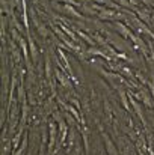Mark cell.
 Masks as SVG:
<instances>
[{
  "label": "cell",
  "instance_id": "cell-2",
  "mask_svg": "<svg viewBox=\"0 0 154 155\" xmlns=\"http://www.w3.org/2000/svg\"><path fill=\"white\" fill-rule=\"evenodd\" d=\"M65 9L68 11V12L71 14V15H74V17H77V18H82V15H80L79 12H76V9L73 8V6H69V5H67V6H65Z\"/></svg>",
  "mask_w": 154,
  "mask_h": 155
},
{
  "label": "cell",
  "instance_id": "cell-4",
  "mask_svg": "<svg viewBox=\"0 0 154 155\" xmlns=\"http://www.w3.org/2000/svg\"><path fill=\"white\" fill-rule=\"evenodd\" d=\"M62 29L65 30V33H68V36H69V38H71V39H73V41H77V36H74V33H73L71 30H68L67 27H64V26H62Z\"/></svg>",
  "mask_w": 154,
  "mask_h": 155
},
{
  "label": "cell",
  "instance_id": "cell-1",
  "mask_svg": "<svg viewBox=\"0 0 154 155\" xmlns=\"http://www.w3.org/2000/svg\"><path fill=\"white\" fill-rule=\"evenodd\" d=\"M103 137H104V140H106V146H107V151H109V154L110 155H116V151H115V148H113V145H112V142L109 140V137L103 133Z\"/></svg>",
  "mask_w": 154,
  "mask_h": 155
},
{
  "label": "cell",
  "instance_id": "cell-6",
  "mask_svg": "<svg viewBox=\"0 0 154 155\" xmlns=\"http://www.w3.org/2000/svg\"><path fill=\"white\" fill-rule=\"evenodd\" d=\"M116 27H118L121 32H122V35H128V32L125 30V29H124V27H122V24H121V23H116Z\"/></svg>",
  "mask_w": 154,
  "mask_h": 155
},
{
  "label": "cell",
  "instance_id": "cell-3",
  "mask_svg": "<svg viewBox=\"0 0 154 155\" xmlns=\"http://www.w3.org/2000/svg\"><path fill=\"white\" fill-rule=\"evenodd\" d=\"M77 33H79V36H82V38H83V39H85V41H86V42H88V44H91V45L94 44V41H92V39H91L89 36H86V35L83 33V32H80V30H77Z\"/></svg>",
  "mask_w": 154,
  "mask_h": 155
},
{
  "label": "cell",
  "instance_id": "cell-5",
  "mask_svg": "<svg viewBox=\"0 0 154 155\" xmlns=\"http://www.w3.org/2000/svg\"><path fill=\"white\" fill-rule=\"evenodd\" d=\"M29 44H30V51H32V57H33V59H36V48H35V45H33V42H32V39L29 41Z\"/></svg>",
  "mask_w": 154,
  "mask_h": 155
}]
</instances>
